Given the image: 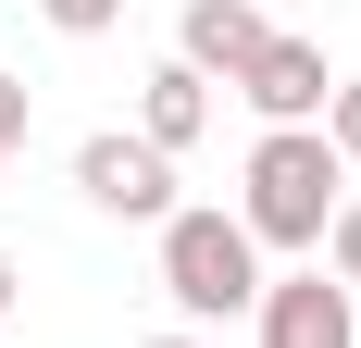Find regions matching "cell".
I'll use <instances>...</instances> for the list:
<instances>
[{
	"label": "cell",
	"instance_id": "cell-1",
	"mask_svg": "<svg viewBox=\"0 0 361 348\" xmlns=\"http://www.w3.org/2000/svg\"><path fill=\"white\" fill-rule=\"evenodd\" d=\"M336 199H349V162L324 149V125H262L250 137V174H237L250 249H324Z\"/></svg>",
	"mask_w": 361,
	"mask_h": 348
},
{
	"label": "cell",
	"instance_id": "cell-2",
	"mask_svg": "<svg viewBox=\"0 0 361 348\" xmlns=\"http://www.w3.org/2000/svg\"><path fill=\"white\" fill-rule=\"evenodd\" d=\"M262 249H250V224L237 211H175L162 224V299H175L187 323H237V311H262Z\"/></svg>",
	"mask_w": 361,
	"mask_h": 348
},
{
	"label": "cell",
	"instance_id": "cell-3",
	"mask_svg": "<svg viewBox=\"0 0 361 348\" xmlns=\"http://www.w3.org/2000/svg\"><path fill=\"white\" fill-rule=\"evenodd\" d=\"M75 187H87V211H112V224H175V162L149 137H125V125H100V137L75 149Z\"/></svg>",
	"mask_w": 361,
	"mask_h": 348
},
{
	"label": "cell",
	"instance_id": "cell-4",
	"mask_svg": "<svg viewBox=\"0 0 361 348\" xmlns=\"http://www.w3.org/2000/svg\"><path fill=\"white\" fill-rule=\"evenodd\" d=\"M237 100L262 112V125H324V100H336V75H324V37H262V63L237 75Z\"/></svg>",
	"mask_w": 361,
	"mask_h": 348
},
{
	"label": "cell",
	"instance_id": "cell-5",
	"mask_svg": "<svg viewBox=\"0 0 361 348\" xmlns=\"http://www.w3.org/2000/svg\"><path fill=\"white\" fill-rule=\"evenodd\" d=\"M250 323H262V348H361V311L336 274H274Z\"/></svg>",
	"mask_w": 361,
	"mask_h": 348
},
{
	"label": "cell",
	"instance_id": "cell-6",
	"mask_svg": "<svg viewBox=\"0 0 361 348\" xmlns=\"http://www.w3.org/2000/svg\"><path fill=\"white\" fill-rule=\"evenodd\" d=\"M262 37H274V25H262L250 0H187V13H175V63L212 75V87H237V75L262 63Z\"/></svg>",
	"mask_w": 361,
	"mask_h": 348
},
{
	"label": "cell",
	"instance_id": "cell-7",
	"mask_svg": "<svg viewBox=\"0 0 361 348\" xmlns=\"http://www.w3.org/2000/svg\"><path fill=\"white\" fill-rule=\"evenodd\" d=\"M200 125H212V75H187V63H149L137 75V137L175 162V149H200Z\"/></svg>",
	"mask_w": 361,
	"mask_h": 348
},
{
	"label": "cell",
	"instance_id": "cell-8",
	"mask_svg": "<svg viewBox=\"0 0 361 348\" xmlns=\"http://www.w3.org/2000/svg\"><path fill=\"white\" fill-rule=\"evenodd\" d=\"M37 25H50V37H112L125 0H37Z\"/></svg>",
	"mask_w": 361,
	"mask_h": 348
},
{
	"label": "cell",
	"instance_id": "cell-9",
	"mask_svg": "<svg viewBox=\"0 0 361 348\" xmlns=\"http://www.w3.org/2000/svg\"><path fill=\"white\" fill-rule=\"evenodd\" d=\"M324 274H336V286H361V187L336 199V224H324Z\"/></svg>",
	"mask_w": 361,
	"mask_h": 348
},
{
	"label": "cell",
	"instance_id": "cell-10",
	"mask_svg": "<svg viewBox=\"0 0 361 348\" xmlns=\"http://www.w3.org/2000/svg\"><path fill=\"white\" fill-rule=\"evenodd\" d=\"M324 149H336V162H361V75H336V100H324Z\"/></svg>",
	"mask_w": 361,
	"mask_h": 348
},
{
	"label": "cell",
	"instance_id": "cell-11",
	"mask_svg": "<svg viewBox=\"0 0 361 348\" xmlns=\"http://www.w3.org/2000/svg\"><path fill=\"white\" fill-rule=\"evenodd\" d=\"M25 112H37V100H25V75H0V162L25 149Z\"/></svg>",
	"mask_w": 361,
	"mask_h": 348
},
{
	"label": "cell",
	"instance_id": "cell-12",
	"mask_svg": "<svg viewBox=\"0 0 361 348\" xmlns=\"http://www.w3.org/2000/svg\"><path fill=\"white\" fill-rule=\"evenodd\" d=\"M0 323H13V249H0Z\"/></svg>",
	"mask_w": 361,
	"mask_h": 348
},
{
	"label": "cell",
	"instance_id": "cell-13",
	"mask_svg": "<svg viewBox=\"0 0 361 348\" xmlns=\"http://www.w3.org/2000/svg\"><path fill=\"white\" fill-rule=\"evenodd\" d=\"M137 348H200V336H137Z\"/></svg>",
	"mask_w": 361,
	"mask_h": 348
}]
</instances>
